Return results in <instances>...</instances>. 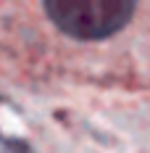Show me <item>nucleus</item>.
<instances>
[{
  "label": "nucleus",
  "instance_id": "obj_1",
  "mask_svg": "<svg viewBox=\"0 0 150 153\" xmlns=\"http://www.w3.org/2000/svg\"><path fill=\"white\" fill-rule=\"evenodd\" d=\"M42 11L50 24L71 37L84 42L108 40L126 29L134 19L137 3L129 0H47Z\"/></svg>",
  "mask_w": 150,
  "mask_h": 153
}]
</instances>
